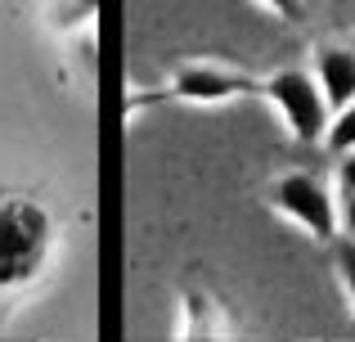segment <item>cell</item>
<instances>
[{"label":"cell","mask_w":355,"mask_h":342,"mask_svg":"<svg viewBox=\"0 0 355 342\" xmlns=\"http://www.w3.org/2000/svg\"><path fill=\"white\" fill-rule=\"evenodd\" d=\"M50 248V216L27 198L0 203V284H27Z\"/></svg>","instance_id":"obj_1"},{"label":"cell","mask_w":355,"mask_h":342,"mask_svg":"<svg viewBox=\"0 0 355 342\" xmlns=\"http://www.w3.org/2000/svg\"><path fill=\"white\" fill-rule=\"evenodd\" d=\"M261 95L279 108V117H284V126H288L293 140L315 144V140L329 135V113L333 108H329V99H324L320 81H315L311 72L284 68V72H275V77L261 86Z\"/></svg>","instance_id":"obj_2"},{"label":"cell","mask_w":355,"mask_h":342,"mask_svg":"<svg viewBox=\"0 0 355 342\" xmlns=\"http://www.w3.org/2000/svg\"><path fill=\"white\" fill-rule=\"evenodd\" d=\"M270 203H275V207L284 212L293 225H302L311 239H320V243L338 239L342 212H338V198L329 194V185H324L320 176L293 171V176H284V180H275V189H270Z\"/></svg>","instance_id":"obj_3"},{"label":"cell","mask_w":355,"mask_h":342,"mask_svg":"<svg viewBox=\"0 0 355 342\" xmlns=\"http://www.w3.org/2000/svg\"><path fill=\"white\" fill-rule=\"evenodd\" d=\"M166 95L184 99V104H225V99H239V95H261V81L243 77V72L211 68V63H193V68L175 72Z\"/></svg>","instance_id":"obj_4"},{"label":"cell","mask_w":355,"mask_h":342,"mask_svg":"<svg viewBox=\"0 0 355 342\" xmlns=\"http://www.w3.org/2000/svg\"><path fill=\"white\" fill-rule=\"evenodd\" d=\"M315 81H320L329 108H347L355 104V50L342 45H324L315 54Z\"/></svg>","instance_id":"obj_5"},{"label":"cell","mask_w":355,"mask_h":342,"mask_svg":"<svg viewBox=\"0 0 355 342\" xmlns=\"http://www.w3.org/2000/svg\"><path fill=\"white\" fill-rule=\"evenodd\" d=\"M329 149L333 153H355V104H347V108H338V117L329 122Z\"/></svg>","instance_id":"obj_6"},{"label":"cell","mask_w":355,"mask_h":342,"mask_svg":"<svg viewBox=\"0 0 355 342\" xmlns=\"http://www.w3.org/2000/svg\"><path fill=\"white\" fill-rule=\"evenodd\" d=\"M338 271H342L347 298H351V307H355V243H351V239H338Z\"/></svg>","instance_id":"obj_7"},{"label":"cell","mask_w":355,"mask_h":342,"mask_svg":"<svg viewBox=\"0 0 355 342\" xmlns=\"http://www.w3.org/2000/svg\"><path fill=\"white\" fill-rule=\"evenodd\" d=\"M338 189H342V198H355V153H342V162H338Z\"/></svg>","instance_id":"obj_8"},{"label":"cell","mask_w":355,"mask_h":342,"mask_svg":"<svg viewBox=\"0 0 355 342\" xmlns=\"http://www.w3.org/2000/svg\"><path fill=\"white\" fill-rule=\"evenodd\" d=\"M266 9H275L279 18H302V9H306V0H261Z\"/></svg>","instance_id":"obj_9"},{"label":"cell","mask_w":355,"mask_h":342,"mask_svg":"<svg viewBox=\"0 0 355 342\" xmlns=\"http://www.w3.org/2000/svg\"><path fill=\"white\" fill-rule=\"evenodd\" d=\"M342 230H347L342 239H351V243H355V198H342Z\"/></svg>","instance_id":"obj_10"},{"label":"cell","mask_w":355,"mask_h":342,"mask_svg":"<svg viewBox=\"0 0 355 342\" xmlns=\"http://www.w3.org/2000/svg\"><path fill=\"white\" fill-rule=\"evenodd\" d=\"M0 342H27V338H0Z\"/></svg>","instance_id":"obj_11"}]
</instances>
